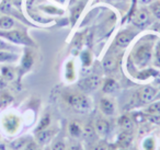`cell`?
<instances>
[{
  "label": "cell",
  "mask_w": 160,
  "mask_h": 150,
  "mask_svg": "<svg viewBox=\"0 0 160 150\" xmlns=\"http://www.w3.org/2000/svg\"><path fill=\"white\" fill-rule=\"evenodd\" d=\"M67 103L79 113H88L91 108V101L85 94H78V93H68L65 97Z\"/></svg>",
  "instance_id": "cell-1"
},
{
  "label": "cell",
  "mask_w": 160,
  "mask_h": 150,
  "mask_svg": "<svg viewBox=\"0 0 160 150\" xmlns=\"http://www.w3.org/2000/svg\"><path fill=\"white\" fill-rule=\"evenodd\" d=\"M0 36L3 38H7L8 41L16 44H23V45H33L31 38L25 33L21 31H0Z\"/></svg>",
  "instance_id": "cell-2"
},
{
  "label": "cell",
  "mask_w": 160,
  "mask_h": 150,
  "mask_svg": "<svg viewBox=\"0 0 160 150\" xmlns=\"http://www.w3.org/2000/svg\"><path fill=\"white\" fill-rule=\"evenodd\" d=\"M101 80L98 76H89V77L85 78L83 80L79 82V88L80 90H82L83 92H90V91H93L96 89H98V87L100 86Z\"/></svg>",
  "instance_id": "cell-3"
},
{
  "label": "cell",
  "mask_w": 160,
  "mask_h": 150,
  "mask_svg": "<svg viewBox=\"0 0 160 150\" xmlns=\"http://www.w3.org/2000/svg\"><path fill=\"white\" fill-rule=\"evenodd\" d=\"M156 94H157V91L155 88L150 86H146L144 88H142L138 91V100H139L142 103H150L153 99H155Z\"/></svg>",
  "instance_id": "cell-4"
},
{
  "label": "cell",
  "mask_w": 160,
  "mask_h": 150,
  "mask_svg": "<svg viewBox=\"0 0 160 150\" xmlns=\"http://www.w3.org/2000/svg\"><path fill=\"white\" fill-rule=\"evenodd\" d=\"M150 57H151L150 49L146 46H142L140 48H138V51L136 52V55H135L136 62L142 65V66L148 64V62L150 60Z\"/></svg>",
  "instance_id": "cell-5"
},
{
  "label": "cell",
  "mask_w": 160,
  "mask_h": 150,
  "mask_svg": "<svg viewBox=\"0 0 160 150\" xmlns=\"http://www.w3.org/2000/svg\"><path fill=\"white\" fill-rule=\"evenodd\" d=\"M94 130L96 134L100 137H105L110 132V124L107 119L99 118L94 124Z\"/></svg>",
  "instance_id": "cell-6"
},
{
  "label": "cell",
  "mask_w": 160,
  "mask_h": 150,
  "mask_svg": "<svg viewBox=\"0 0 160 150\" xmlns=\"http://www.w3.org/2000/svg\"><path fill=\"white\" fill-rule=\"evenodd\" d=\"M54 135V130L52 129H43L41 132H36V142L38 143L40 146H45L51 141V139L53 138Z\"/></svg>",
  "instance_id": "cell-7"
},
{
  "label": "cell",
  "mask_w": 160,
  "mask_h": 150,
  "mask_svg": "<svg viewBox=\"0 0 160 150\" xmlns=\"http://www.w3.org/2000/svg\"><path fill=\"white\" fill-rule=\"evenodd\" d=\"M100 108L102 111L103 114L108 115V116H112L115 113V106L114 103L108 98H102L100 101Z\"/></svg>",
  "instance_id": "cell-8"
},
{
  "label": "cell",
  "mask_w": 160,
  "mask_h": 150,
  "mask_svg": "<svg viewBox=\"0 0 160 150\" xmlns=\"http://www.w3.org/2000/svg\"><path fill=\"white\" fill-rule=\"evenodd\" d=\"M133 38H134V34L131 33V32H122V33H120L116 36L115 44L118 47H121V48H124V47H126L132 42Z\"/></svg>",
  "instance_id": "cell-9"
},
{
  "label": "cell",
  "mask_w": 160,
  "mask_h": 150,
  "mask_svg": "<svg viewBox=\"0 0 160 150\" xmlns=\"http://www.w3.org/2000/svg\"><path fill=\"white\" fill-rule=\"evenodd\" d=\"M149 21V13L147 10L140 9L136 12L135 17H134V23H135L137 27H144L147 22Z\"/></svg>",
  "instance_id": "cell-10"
},
{
  "label": "cell",
  "mask_w": 160,
  "mask_h": 150,
  "mask_svg": "<svg viewBox=\"0 0 160 150\" xmlns=\"http://www.w3.org/2000/svg\"><path fill=\"white\" fill-rule=\"evenodd\" d=\"M19 126V119L14 115H8L5 117V128L10 132H13Z\"/></svg>",
  "instance_id": "cell-11"
},
{
  "label": "cell",
  "mask_w": 160,
  "mask_h": 150,
  "mask_svg": "<svg viewBox=\"0 0 160 150\" xmlns=\"http://www.w3.org/2000/svg\"><path fill=\"white\" fill-rule=\"evenodd\" d=\"M18 55L8 51H0V62L1 64H11L18 60Z\"/></svg>",
  "instance_id": "cell-12"
},
{
  "label": "cell",
  "mask_w": 160,
  "mask_h": 150,
  "mask_svg": "<svg viewBox=\"0 0 160 150\" xmlns=\"http://www.w3.org/2000/svg\"><path fill=\"white\" fill-rule=\"evenodd\" d=\"M118 67V60H116L115 57L113 56H108L104 60H103V68H104L105 71L108 72H111V71H114Z\"/></svg>",
  "instance_id": "cell-13"
},
{
  "label": "cell",
  "mask_w": 160,
  "mask_h": 150,
  "mask_svg": "<svg viewBox=\"0 0 160 150\" xmlns=\"http://www.w3.org/2000/svg\"><path fill=\"white\" fill-rule=\"evenodd\" d=\"M132 139H133V136H132L131 132H128V130H125V132H123L122 134L118 136V143L122 148H125L132 142Z\"/></svg>",
  "instance_id": "cell-14"
},
{
  "label": "cell",
  "mask_w": 160,
  "mask_h": 150,
  "mask_svg": "<svg viewBox=\"0 0 160 150\" xmlns=\"http://www.w3.org/2000/svg\"><path fill=\"white\" fill-rule=\"evenodd\" d=\"M29 139L25 138V137H22V138H19L17 139V140L12 141L11 143H10V150H21L23 149V148L27 146V143L29 142Z\"/></svg>",
  "instance_id": "cell-15"
},
{
  "label": "cell",
  "mask_w": 160,
  "mask_h": 150,
  "mask_svg": "<svg viewBox=\"0 0 160 150\" xmlns=\"http://www.w3.org/2000/svg\"><path fill=\"white\" fill-rule=\"evenodd\" d=\"M14 25L13 19L10 17H0V29L2 30H10Z\"/></svg>",
  "instance_id": "cell-16"
},
{
  "label": "cell",
  "mask_w": 160,
  "mask_h": 150,
  "mask_svg": "<svg viewBox=\"0 0 160 150\" xmlns=\"http://www.w3.org/2000/svg\"><path fill=\"white\" fill-rule=\"evenodd\" d=\"M69 132H70V135L72 137H76V138H78V137H80L81 135H82V128H81V126L79 125L78 123H70L69 124Z\"/></svg>",
  "instance_id": "cell-17"
},
{
  "label": "cell",
  "mask_w": 160,
  "mask_h": 150,
  "mask_svg": "<svg viewBox=\"0 0 160 150\" xmlns=\"http://www.w3.org/2000/svg\"><path fill=\"white\" fill-rule=\"evenodd\" d=\"M118 84L115 80L108 79L107 81H105L104 86H103V91H104L105 93H112L118 89Z\"/></svg>",
  "instance_id": "cell-18"
},
{
  "label": "cell",
  "mask_w": 160,
  "mask_h": 150,
  "mask_svg": "<svg viewBox=\"0 0 160 150\" xmlns=\"http://www.w3.org/2000/svg\"><path fill=\"white\" fill-rule=\"evenodd\" d=\"M120 126L121 127H123L125 130H128V132H132V129H133V126H134V124H133V121H132L129 117H127V116H122L120 118Z\"/></svg>",
  "instance_id": "cell-19"
},
{
  "label": "cell",
  "mask_w": 160,
  "mask_h": 150,
  "mask_svg": "<svg viewBox=\"0 0 160 150\" xmlns=\"http://www.w3.org/2000/svg\"><path fill=\"white\" fill-rule=\"evenodd\" d=\"M1 77L5 80H7V81H11L14 78V72H13V70H12V68L7 67V66L2 67V68H1Z\"/></svg>",
  "instance_id": "cell-20"
},
{
  "label": "cell",
  "mask_w": 160,
  "mask_h": 150,
  "mask_svg": "<svg viewBox=\"0 0 160 150\" xmlns=\"http://www.w3.org/2000/svg\"><path fill=\"white\" fill-rule=\"evenodd\" d=\"M49 123H51V118H49V115H45V116L43 117L42 119H41L40 124H38V128H36V132H41V130H43V129H46V128L48 127Z\"/></svg>",
  "instance_id": "cell-21"
},
{
  "label": "cell",
  "mask_w": 160,
  "mask_h": 150,
  "mask_svg": "<svg viewBox=\"0 0 160 150\" xmlns=\"http://www.w3.org/2000/svg\"><path fill=\"white\" fill-rule=\"evenodd\" d=\"M109 146L105 141H98V142H92L89 150H108Z\"/></svg>",
  "instance_id": "cell-22"
},
{
  "label": "cell",
  "mask_w": 160,
  "mask_h": 150,
  "mask_svg": "<svg viewBox=\"0 0 160 150\" xmlns=\"http://www.w3.org/2000/svg\"><path fill=\"white\" fill-rule=\"evenodd\" d=\"M12 101V98L8 93H2L0 95V108H6L8 104H10Z\"/></svg>",
  "instance_id": "cell-23"
},
{
  "label": "cell",
  "mask_w": 160,
  "mask_h": 150,
  "mask_svg": "<svg viewBox=\"0 0 160 150\" xmlns=\"http://www.w3.org/2000/svg\"><path fill=\"white\" fill-rule=\"evenodd\" d=\"M52 150H66V146H65V142L62 140H55L51 146Z\"/></svg>",
  "instance_id": "cell-24"
},
{
  "label": "cell",
  "mask_w": 160,
  "mask_h": 150,
  "mask_svg": "<svg viewBox=\"0 0 160 150\" xmlns=\"http://www.w3.org/2000/svg\"><path fill=\"white\" fill-rule=\"evenodd\" d=\"M32 64H33V59H32V56L30 55L29 53L27 54V55L24 56V58H23V62H22V66L24 69H29L30 67L32 66Z\"/></svg>",
  "instance_id": "cell-25"
},
{
  "label": "cell",
  "mask_w": 160,
  "mask_h": 150,
  "mask_svg": "<svg viewBox=\"0 0 160 150\" xmlns=\"http://www.w3.org/2000/svg\"><path fill=\"white\" fill-rule=\"evenodd\" d=\"M151 12L157 19H160V2H155L151 6Z\"/></svg>",
  "instance_id": "cell-26"
},
{
  "label": "cell",
  "mask_w": 160,
  "mask_h": 150,
  "mask_svg": "<svg viewBox=\"0 0 160 150\" xmlns=\"http://www.w3.org/2000/svg\"><path fill=\"white\" fill-rule=\"evenodd\" d=\"M148 112L151 114H159L160 115V102L158 103H153L148 108Z\"/></svg>",
  "instance_id": "cell-27"
},
{
  "label": "cell",
  "mask_w": 160,
  "mask_h": 150,
  "mask_svg": "<svg viewBox=\"0 0 160 150\" xmlns=\"http://www.w3.org/2000/svg\"><path fill=\"white\" fill-rule=\"evenodd\" d=\"M81 60H82V64L85 65V66L90 65L91 64V56H90V54L88 53V52L82 53V55H81Z\"/></svg>",
  "instance_id": "cell-28"
},
{
  "label": "cell",
  "mask_w": 160,
  "mask_h": 150,
  "mask_svg": "<svg viewBox=\"0 0 160 150\" xmlns=\"http://www.w3.org/2000/svg\"><path fill=\"white\" fill-rule=\"evenodd\" d=\"M81 10H82V6H81V5L77 6V8H76V9H73V11H72V22H76V20L78 19V17L80 16V12H81Z\"/></svg>",
  "instance_id": "cell-29"
},
{
  "label": "cell",
  "mask_w": 160,
  "mask_h": 150,
  "mask_svg": "<svg viewBox=\"0 0 160 150\" xmlns=\"http://www.w3.org/2000/svg\"><path fill=\"white\" fill-rule=\"evenodd\" d=\"M8 49H13L11 45L7 44L2 40H0V51H8Z\"/></svg>",
  "instance_id": "cell-30"
},
{
  "label": "cell",
  "mask_w": 160,
  "mask_h": 150,
  "mask_svg": "<svg viewBox=\"0 0 160 150\" xmlns=\"http://www.w3.org/2000/svg\"><path fill=\"white\" fill-rule=\"evenodd\" d=\"M152 0H139V2L142 3V5H147V3H150Z\"/></svg>",
  "instance_id": "cell-31"
},
{
  "label": "cell",
  "mask_w": 160,
  "mask_h": 150,
  "mask_svg": "<svg viewBox=\"0 0 160 150\" xmlns=\"http://www.w3.org/2000/svg\"><path fill=\"white\" fill-rule=\"evenodd\" d=\"M69 150H83V149L80 147V146H73V147H71Z\"/></svg>",
  "instance_id": "cell-32"
},
{
  "label": "cell",
  "mask_w": 160,
  "mask_h": 150,
  "mask_svg": "<svg viewBox=\"0 0 160 150\" xmlns=\"http://www.w3.org/2000/svg\"><path fill=\"white\" fill-rule=\"evenodd\" d=\"M0 150H7L5 143H0Z\"/></svg>",
  "instance_id": "cell-33"
},
{
  "label": "cell",
  "mask_w": 160,
  "mask_h": 150,
  "mask_svg": "<svg viewBox=\"0 0 160 150\" xmlns=\"http://www.w3.org/2000/svg\"><path fill=\"white\" fill-rule=\"evenodd\" d=\"M108 150H116V149L114 147H109V148H108Z\"/></svg>",
  "instance_id": "cell-34"
},
{
  "label": "cell",
  "mask_w": 160,
  "mask_h": 150,
  "mask_svg": "<svg viewBox=\"0 0 160 150\" xmlns=\"http://www.w3.org/2000/svg\"><path fill=\"white\" fill-rule=\"evenodd\" d=\"M43 150H52V149H51V147H45Z\"/></svg>",
  "instance_id": "cell-35"
},
{
  "label": "cell",
  "mask_w": 160,
  "mask_h": 150,
  "mask_svg": "<svg viewBox=\"0 0 160 150\" xmlns=\"http://www.w3.org/2000/svg\"><path fill=\"white\" fill-rule=\"evenodd\" d=\"M120 150H126V149H125V148H122V149H120Z\"/></svg>",
  "instance_id": "cell-36"
},
{
  "label": "cell",
  "mask_w": 160,
  "mask_h": 150,
  "mask_svg": "<svg viewBox=\"0 0 160 150\" xmlns=\"http://www.w3.org/2000/svg\"><path fill=\"white\" fill-rule=\"evenodd\" d=\"M0 80H1V78H0Z\"/></svg>",
  "instance_id": "cell-37"
}]
</instances>
